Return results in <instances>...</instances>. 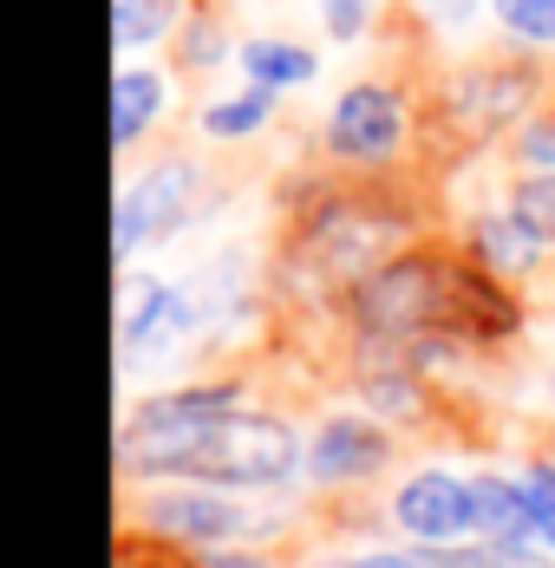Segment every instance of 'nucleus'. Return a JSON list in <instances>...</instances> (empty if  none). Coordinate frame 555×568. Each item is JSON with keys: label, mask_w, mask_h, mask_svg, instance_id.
I'll use <instances>...</instances> for the list:
<instances>
[{"label": "nucleus", "mask_w": 555, "mask_h": 568, "mask_svg": "<svg viewBox=\"0 0 555 568\" xmlns=\"http://www.w3.org/2000/svg\"><path fill=\"white\" fill-rule=\"evenodd\" d=\"M124 477L216 484V490H281L307 470V445L275 412L235 405V386H190L131 405L118 432Z\"/></svg>", "instance_id": "nucleus-1"}, {"label": "nucleus", "mask_w": 555, "mask_h": 568, "mask_svg": "<svg viewBox=\"0 0 555 568\" xmlns=\"http://www.w3.org/2000/svg\"><path fill=\"white\" fill-rule=\"evenodd\" d=\"M405 216L380 190H321L281 255V282L294 294H353L380 262L398 255Z\"/></svg>", "instance_id": "nucleus-2"}, {"label": "nucleus", "mask_w": 555, "mask_h": 568, "mask_svg": "<svg viewBox=\"0 0 555 568\" xmlns=\"http://www.w3.org/2000/svg\"><path fill=\"white\" fill-rule=\"evenodd\" d=\"M543 99H549L543 53H523V47L471 53L438 79V124H451V131L477 151V144H491V138H509L523 118H536Z\"/></svg>", "instance_id": "nucleus-3"}, {"label": "nucleus", "mask_w": 555, "mask_h": 568, "mask_svg": "<svg viewBox=\"0 0 555 568\" xmlns=\"http://www.w3.org/2000/svg\"><path fill=\"white\" fill-rule=\"evenodd\" d=\"M412 124H418L412 92L398 79H386V72H360L327 99L314 151L346 176H386L412 151Z\"/></svg>", "instance_id": "nucleus-4"}, {"label": "nucleus", "mask_w": 555, "mask_h": 568, "mask_svg": "<svg viewBox=\"0 0 555 568\" xmlns=\"http://www.w3.org/2000/svg\"><path fill=\"white\" fill-rule=\"evenodd\" d=\"M203 210H210V171H203L190 151H164V158H151L144 171L124 176L118 210H111V248H118V262L131 268L144 248L176 242Z\"/></svg>", "instance_id": "nucleus-5"}, {"label": "nucleus", "mask_w": 555, "mask_h": 568, "mask_svg": "<svg viewBox=\"0 0 555 568\" xmlns=\"http://www.w3.org/2000/svg\"><path fill=\"white\" fill-rule=\"evenodd\" d=\"M144 529H158L170 542H190V549H222V542L255 536L262 529V510L255 504H235L216 484H176V490H151Z\"/></svg>", "instance_id": "nucleus-6"}, {"label": "nucleus", "mask_w": 555, "mask_h": 568, "mask_svg": "<svg viewBox=\"0 0 555 568\" xmlns=\"http://www.w3.org/2000/svg\"><path fill=\"white\" fill-rule=\"evenodd\" d=\"M392 523L418 542V549H451L471 536V477L457 470H412L392 497Z\"/></svg>", "instance_id": "nucleus-7"}, {"label": "nucleus", "mask_w": 555, "mask_h": 568, "mask_svg": "<svg viewBox=\"0 0 555 568\" xmlns=\"http://www.w3.org/2000/svg\"><path fill=\"white\" fill-rule=\"evenodd\" d=\"M464 255H471L477 268L503 275V282H516V275H543V268H549L555 242L536 216H523L516 203H497V210H477V216L464 223Z\"/></svg>", "instance_id": "nucleus-8"}, {"label": "nucleus", "mask_w": 555, "mask_h": 568, "mask_svg": "<svg viewBox=\"0 0 555 568\" xmlns=\"http://www.w3.org/2000/svg\"><path fill=\"white\" fill-rule=\"evenodd\" d=\"M386 457H392V438L380 432L373 412H333L307 438V477L327 484V490L333 484H366Z\"/></svg>", "instance_id": "nucleus-9"}, {"label": "nucleus", "mask_w": 555, "mask_h": 568, "mask_svg": "<svg viewBox=\"0 0 555 568\" xmlns=\"http://www.w3.org/2000/svg\"><path fill=\"white\" fill-rule=\"evenodd\" d=\"M176 112V72L158 59H118L111 72V151L131 158Z\"/></svg>", "instance_id": "nucleus-10"}, {"label": "nucleus", "mask_w": 555, "mask_h": 568, "mask_svg": "<svg viewBox=\"0 0 555 568\" xmlns=\"http://www.w3.org/2000/svg\"><path fill=\"white\" fill-rule=\"evenodd\" d=\"M281 118V92H262V85H229V92H210L196 105V138L216 144V151H242L255 138H269Z\"/></svg>", "instance_id": "nucleus-11"}, {"label": "nucleus", "mask_w": 555, "mask_h": 568, "mask_svg": "<svg viewBox=\"0 0 555 568\" xmlns=\"http://www.w3.org/2000/svg\"><path fill=\"white\" fill-rule=\"evenodd\" d=\"M235 72L262 92H307L321 79V47L314 40H294V33H242L235 47Z\"/></svg>", "instance_id": "nucleus-12"}, {"label": "nucleus", "mask_w": 555, "mask_h": 568, "mask_svg": "<svg viewBox=\"0 0 555 568\" xmlns=\"http://www.w3.org/2000/svg\"><path fill=\"white\" fill-rule=\"evenodd\" d=\"M235 47H242V33L229 27V7L196 0L190 20H183L176 40H170V72H176V79H210L222 65H235Z\"/></svg>", "instance_id": "nucleus-13"}, {"label": "nucleus", "mask_w": 555, "mask_h": 568, "mask_svg": "<svg viewBox=\"0 0 555 568\" xmlns=\"http://www.w3.org/2000/svg\"><path fill=\"white\" fill-rule=\"evenodd\" d=\"M190 7L196 0H111V47H118V59L170 53V40L190 20Z\"/></svg>", "instance_id": "nucleus-14"}, {"label": "nucleus", "mask_w": 555, "mask_h": 568, "mask_svg": "<svg viewBox=\"0 0 555 568\" xmlns=\"http://www.w3.org/2000/svg\"><path fill=\"white\" fill-rule=\"evenodd\" d=\"M471 536L477 542H503V536H529V510H523V484L503 470H477L471 477Z\"/></svg>", "instance_id": "nucleus-15"}, {"label": "nucleus", "mask_w": 555, "mask_h": 568, "mask_svg": "<svg viewBox=\"0 0 555 568\" xmlns=\"http://www.w3.org/2000/svg\"><path fill=\"white\" fill-rule=\"evenodd\" d=\"M425 568H555V549H543L536 536H503V542H451V549H418Z\"/></svg>", "instance_id": "nucleus-16"}, {"label": "nucleus", "mask_w": 555, "mask_h": 568, "mask_svg": "<svg viewBox=\"0 0 555 568\" xmlns=\"http://www.w3.org/2000/svg\"><path fill=\"white\" fill-rule=\"evenodd\" d=\"M491 27L503 33V47L555 53V0H491Z\"/></svg>", "instance_id": "nucleus-17"}, {"label": "nucleus", "mask_w": 555, "mask_h": 568, "mask_svg": "<svg viewBox=\"0 0 555 568\" xmlns=\"http://www.w3.org/2000/svg\"><path fill=\"white\" fill-rule=\"evenodd\" d=\"M386 0H314V27L327 47H366L380 33Z\"/></svg>", "instance_id": "nucleus-18"}, {"label": "nucleus", "mask_w": 555, "mask_h": 568, "mask_svg": "<svg viewBox=\"0 0 555 568\" xmlns=\"http://www.w3.org/2000/svg\"><path fill=\"white\" fill-rule=\"evenodd\" d=\"M503 144H509V164H516L523 176L555 171V105H543L536 118H523V124H516Z\"/></svg>", "instance_id": "nucleus-19"}, {"label": "nucleus", "mask_w": 555, "mask_h": 568, "mask_svg": "<svg viewBox=\"0 0 555 568\" xmlns=\"http://www.w3.org/2000/svg\"><path fill=\"white\" fill-rule=\"evenodd\" d=\"M366 412H380V418H418V412H425V386H418V373H412V366H398V373H373V379H366Z\"/></svg>", "instance_id": "nucleus-20"}, {"label": "nucleus", "mask_w": 555, "mask_h": 568, "mask_svg": "<svg viewBox=\"0 0 555 568\" xmlns=\"http://www.w3.org/2000/svg\"><path fill=\"white\" fill-rule=\"evenodd\" d=\"M523 510H529V536L543 542V549H555V464L543 457V464H529L523 477Z\"/></svg>", "instance_id": "nucleus-21"}, {"label": "nucleus", "mask_w": 555, "mask_h": 568, "mask_svg": "<svg viewBox=\"0 0 555 568\" xmlns=\"http://www.w3.org/2000/svg\"><path fill=\"white\" fill-rule=\"evenodd\" d=\"M509 203H516L523 216H536V223L549 229V242H555V171H543V176H516Z\"/></svg>", "instance_id": "nucleus-22"}, {"label": "nucleus", "mask_w": 555, "mask_h": 568, "mask_svg": "<svg viewBox=\"0 0 555 568\" xmlns=\"http://www.w3.org/2000/svg\"><path fill=\"white\" fill-rule=\"evenodd\" d=\"M425 13L438 20L444 33H471L477 20H491V0H425Z\"/></svg>", "instance_id": "nucleus-23"}, {"label": "nucleus", "mask_w": 555, "mask_h": 568, "mask_svg": "<svg viewBox=\"0 0 555 568\" xmlns=\"http://www.w3.org/2000/svg\"><path fill=\"white\" fill-rule=\"evenodd\" d=\"M196 568H269V562H262L255 549H203Z\"/></svg>", "instance_id": "nucleus-24"}, {"label": "nucleus", "mask_w": 555, "mask_h": 568, "mask_svg": "<svg viewBox=\"0 0 555 568\" xmlns=\"http://www.w3.org/2000/svg\"><path fill=\"white\" fill-rule=\"evenodd\" d=\"M340 568H425V556H392V549H373V556H346Z\"/></svg>", "instance_id": "nucleus-25"}, {"label": "nucleus", "mask_w": 555, "mask_h": 568, "mask_svg": "<svg viewBox=\"0 0 555 568\" xmlns=\"http://www.w3.org/2000/svg\"><path fill=\"white\" fill-rule=\"evenodd\" d=\"M216 7H229V13H235V7H255V0H216Z\"/></svg>", "instance_id": "nucleus-26"}, {"label": "nucleus", "mask_w": 555, "mask_h": 568, "mask_svg": "<svg viewBox=\"0 0 555 568\" xmlns=\"http://www.w3.org/2000/svg\"><path fill=\"white\" fill-rule=\"evenodd\" d=\"M549 105H555V99H549Z\"/></svg>", "instance_id": "nucleus-27"}]
</instances>
